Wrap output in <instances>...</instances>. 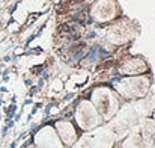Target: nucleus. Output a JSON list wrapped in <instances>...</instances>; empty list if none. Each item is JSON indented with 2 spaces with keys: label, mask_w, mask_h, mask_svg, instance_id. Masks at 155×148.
I'll return each instance as SVG.
<instances>
[]
</instances>
